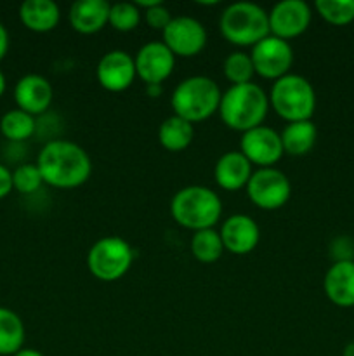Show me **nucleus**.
I'll return each instance as SVG.
<instances>
[{"label": "nucleus", "instance_id": "5701e85b", "mask_svg": "<svg viewBox=\"0 0 354 356\" xmlns=\"http://www.w3.org/2000/svg\"><path fill=\"white\" fill-rule=\"evenodd\" d=\"M24 337V323L16 312L0 306V356L16 355L23 350Z\"/></svg>", "mask_w": 354, "mask_h": 356}, {"label": "nucleus", "instance_id": "a878e982", "mask_svg": "<svg viewBox=\"0 0 354 356\" xmlns=\"http://www.w3.org/2000/svg\"><path fill=\"white\" fill-rule=\"evenodd\" d=\"M224 75L231 82V86H243V83L252 82V76L255 75L253 63L250 54L243 51H235L228 54L224 59Z\"/></svg>", "mask_w": 354, "mask_h": 356}, {"label": "nucleus", "instance_id": "1a4fd4ad", "mask_svg": "<svg viewBox=\"0 0 354 356\" xmlns=\"http://www.w3.org/2000/svg\"><path fill=\"white\" fill-rule=\"evenodd\" d=\"M253 70L257 75L266 80H280L290 73L294 65V49L287 40L267 35L266 38L255 44L250 52Z\"/></svg>", "mask_w": 354, "mask_h": 356}, {"label": "nucleus", "instance_id": "7c9ffc66", "mask_svg": "<svg viewBox=\"0 0 354 356\" xmlns=\"http://www.w3.org/2000/svg\"><path fill=\"white\" fill-rule=\"evenodd\" d=\"M12 190V172H10L6 165L0 163V200L6 198Z\"/></svg>", "mask_w": 354, "mask_h": 356}, {"label": "nucleus", "instance_id": "f704fd0d", "mask_svg": "<svg viewBox=\"0 0 354 356\" xmlns=\"http://www.w3.org/2000/svg\"><path fill=\"white\" fill-rule=\"evenodd\" d=\"M344 356H354V343H349L344 348Z\"/></svg>", "mask_w": 354, "mask_h": 356}, {"label": "nucleus", "instance_id": "c756f323", "mask_svg": "<svg viewBox=\"0 0 354 356\" xmlns=\"http://www.w3.org/2000/svg\"><path fill=\"white\" fill-rule=\"evenodd\" d=\"M144 21L148 23L149 28H153V30L163 31L169 26L170 21H172V16H170V10L167 9L163 3H158V6L144 10Z\"/></svg>", "mask_w": 354, "mask_h": 356}, {"label": "nucleus", "instance_id": "a211bd4d", "mask_svg": "<svg viewBox=\"0 0 354 356\" xmlns=\"http://www.w3.org/2000/svg\"><path fill=\"white\" fill-rule=\"evenodd\" d=\"M242 152H226L214 167V179L226 191H238L246 188L253 169Z\"/></svg>", "mask_w": 354, "mask_h": 356}, {"label": "nucleus", "instance_id": "b1692460", "mask_svg": "<svg viewBox=\"0 0 354 356\" xmlns=\"http://www.w3.org/2000/svg\"><path fill=\"white\" fill-rule=\"evenodd\" d=\"M191 254L194 256V259L203 264H212L221 259V256L224 254L221 233L215 228L194 232L191 236Z\"/></svg>", "mask_w": 354, "mask_h": 356}, {"label": "nucleus", "instance_id": "9d476101", "mask_svg": "<svg viewBox=\"0 0 354 356\" xmlns=\"http://www.w3.org/2000/svg\"><path fill=\"white\" fill-rule=\"evenodd\" d=\"M163 44L174 56L193 58L200 54L207 45V30L198 19L189 16L172 17L169 26L163 30Z\"/></svg>", "mask_w": 354, "mask_h": 356}, {"label": "nucleus", "instance_id": "4468645a", "mask_svg": "<svg viewBox=\"0 0 354 356\" xmlns=\"http://www.w3.org/2000/svg\"><path fill=\"white\" fill-rule=\"evenodd\" d=\"M97 82L108 92H124L134 83L135 61L128 52L110 51L99 59L96 70Z\"/></svg>", "mask_w": 354, "mask_h": 356}, {"label": "nucleus", "instance_id": "ddd939ff", "mask_svg": "<svg viewBox=\"0 0 354 356\" xmlns=\"http://www.w3.org/2000/svg\"><path fill=\"white\" fill-rule=\"evenodd\" d=\"M135 73L144 86H162L176 68V56L163 42H148L134 58Z\"/></svg>", "mask_w": 354, "mask_h": 356}, {"label": "nucleus", "instance_id": "412c9836", "mask_svg": "<svg viewBox=\"0 0 354 356\" xmlns=\"http://www.w3.org/2000/svg\"><path fill=\"white\" fill-rule=\"evenodd\" d=\"M280 136L285 153L292 156H302L307 155L314 148L316 139H318V129L311 120L290 122Z\"/></svg>", "mask_w": 354, "mask_h": 356}, {"label": "nucleus", "instance_id": "6e6552de", "mask_svg": "<svg viewBox=\"0 0 354 356\" xmlns=\"http://www.w3.org/2000/svg\"><path fill=\"white\" fill-rule=\"evenodd\" d=\"M246 195L250 202L262 211H276L290 200V179L274 167L257 169L246 184Z\"/></svg>", "mask_w": 354, "mask_h": 356}, {"label": "nucleus", "instance_id": "6ab92c4d", "mask_svg": "<svg viewBox=\"0 0 354 356\" xmlns=\"http://www.w3.org/2000/svg\"><path fill=\"white\" fill-rule=\"evenodd\" d=\"M110 9L106 0H78L69 9V24L76 33L94 35L110 23Z\"/></svg>", "mask_w": 354, "mask_h": 356}, {"label": "nucleus", "instance_id": "f3484780", "mask_svg": "<svg viewBox=\"0 0 354 356\" xmlns=\"http://www.w3.org/2000/svg\"><path fill=\"white\" fill-rule=\"evenodd\" d=\"M326 298L339 308L354 306V261L339 259L333 263L323 278Z\"/></svg>", "mask_w": 354, "mask_h": 356}, {"label": "nucleus", "instance_id": "473e14b6", "mask_svg": "<svg viewBox=\"0 0 354 356\" xmlns=\"http://www.w3.org/2000/svg\"><path fill=\"white\" fill-rule=\"evenodd\" d=\"M146 94L149 97H158L162 94V86H146Z\"/></svg>", "mask_w": 354, "mask_h": 356}, {"label": "nucleus", "instance_id": "0eeeda50", "mask_svg": "<svg viewBox=\"0 0 354 356\" xmlns=\"http://www.w3.org/2000/svg\"><path fill=\"white\" fill-rule=\"evenodd\" d=\"M134 261L130 243L121 236H103L87 254V268L101 282H117L127 275Z\"/></svg>", "mask_w": 354, "mask_h": 356}, {"label": "nucleus", "instance_id": "f8f14e48", "mask_svg": "<svg viewBox=\"0 0 354 356\" xmlns=\"http://www.w3.org/2000/svg\"><path fill=\"white\" fill-rule=\"evenodd\" d=\"M311 17V7L302 0H281L267 13L269 35L288 42L307 30Z\"/></svg>", "mask_w": 354, "mask_h": 356}, {"label": "nucleus", "instance_id": "2f4dec72", "mask_svg": "<svg viewBox=\"0 0 354 356\" xmlns=\"http://www.w3.org/2000/svg\"><path fill=\"white\" fill-rule=\"evenodd\" d=\"M7 51H9V33H7V28L0 23V61L6 58Z\"/></svg>", "mask_w": 354, "mask_h": 356}, {"label": "nucleus", "instance_id": "f257e3e1", "mask_svg": "<svg viewBox=\"0 0 354 356\" xmlns=\"http://www.w3.org/2000/svg\"><path fill=\"white\" fill-rule=\"evenodd\" d=\"M37 167L45 184L58 190H73L85 183L92 174V162L80 145L66 139L45 143L37 159Z\"/></svg>", "mask_w": 354, "mask_h": 356}, {"label": "nucleus", "instance_id": "9b49d317", "mask_svg": "<svg viewBox=\"0 0 354 356\" xmlns=\"http://www.w3.org/2000/svg\"><path fill=\"white\" fill-rule=\"evenodd\" d=\"M239 152L252 165H257L259 169L273 167L274 163L280 162L285 153L281 136L266 125H259L243 132L239 139Z\"/></svg>", "mask_w": 354, "mask_h": 356}, {"label": "nucleus", "instance_id": "c85d7f7f", "mask_svg": "<svg viewBox=\"0 0 354 356\" xmlns=\"http://www.w3.org/2000/svg\"><path fill=\"white\" fill-rule=\"evenodd\" d=\"M44 184L37 163H23L12 172V186L23 195H31Z\"/></svg>", "mask_w": 354, "mask_h": 356}, {"label": "nucleus", "instance_id": "423d86ee", "mask_svg": "<svg viewBox=\"0 0 354 356\" xmlns=\"http://www.w3.org/2000/svg\"><path fill=\"white\" fill-rule=\"evenodd\" d=\"M269 104L288 124L311 120L316 110L314 87L304 76L288 73L273 83Z\"/></svg>", "mask_w": 354, "mask_h": 356}, {"label": "nucleus", "instance_id": "c9c22d12", "mask_svg": "<svg viewBox=\"0 0 354 356\" xmlns=\"http://www.w3.org/2000/svg\"><path fill=\"white\" fill-rule=\"evenodd\" d=\"M3 90H6V76H3V73L0 72V96L3 94Z\"/></svg>", "mask_w": 354, "mask_h": 356}, {"label": "nucleus", "instance_id": "72a5a7b5", "mask_svg": "<svg viewBox=\"0 0 354 356\" xmlns=\"http://www.w3.org/2000/svg\"><path fill=\"white\" fill-rule=\"evenodd\" d=\"M14 356H44V355H42L40 351H37V350H31V348H23V350L17 351V353Z\"/></svg>", "mask_w": 354, "mask_h": 356}, {"label": "nucleus", "instance_id": "f03ea898", "mask_svg": "<svg viewBox=\"0 0 354 356\" xmlns=\"http://www.w3.org/2000/svg\"><path fill=\"white\" fill-rule=\"evenodd\" d=\"M269 110V96L257 83L231 86L222 94L219 115L231 131L246 132L262 125Z\"/></svg>", "mask_w": 354, "mask_h": 356}, {"label": "nucleus", "instance_id": "7ed1b4c3", "mask_svg": "<svg viewBox=\"0 0 354 356\" xmlns=\"http://www.w3.org/2000/svg\"><path fill=\"white\" fill-rule=\"evenodd\" d=\"M174 221L191 232L214 228L222 214V202L214 190L207 186H186L170 200Z\"/></svg>", "mask_w": 354, "mask_h": 356}, {"label": "nucleus", "instance_id": "bb28decb", "mask_svg": "<svg viewBox=\"0 0 354 356\" xmlns=\"http://www.w3.org/2000/svg\"><path fill=\"white\" fill-rule=\"evenodd\" d=\"M316 10L330 24L346 26L354 21V0H318Z\"/></svg>", "mask_w": 354, "mask_h": 356}, {"label": "nucleus", "instance_id": "20e7f679", "mask_svg": "<svg viewBox=\"0 0 354 356\" xmlns=\"http://www.w3.org/2000/svg\"><path fill=\"white\" fill-rule=\"evenodd\" d=\"M221 99L222 92L215 80L203 75H194L183 80L174 89L170 106L174 115L184 118L189 124H196L217 113Z\"/></svg>", "mask_w": 354, "mask_h": 356}, {"label": "nucleus", "instance_id": "39448f33", "mask_svg": "<svg viewBox=\"0 0 354 356\" xmlns=\"http://www.w3.org/2000/svg\"><path fill=\"white\" fill-rule=\"evenodd\" d=\"M221 33L236 47H253L269 35L267 13L253 2H235L226 7L219 19Z\"/></svg>", "mask_w": 354, "mask_h": 356}, {"label": "nucleus", "instance_id": "dca6fc26", "mask_svg": "<svg viewBox=\"0 0 354 356\" xmlns=\"http://www.w3.org/2000/svg\"><path fill=\"white\" fill-rule=\"evenodd\" d=\"M54 97L51 82L45 76L30 73L17 80L14 87V99L19 110L30 115H42L49 110Z\"/></svg>", "mask_w": 354, "mask_h": 356}, {"label": "nucleus", "instance_id": "aec40b11", "mask_svg": "<svg viewBox=\"0 0 354 356\" xmlns=\"http://www.w3.org/2000/svg\"><path fill=\"white\" fill-rule=\"evenodd\" d=\"M19 19L35 33H47L59 24L61 10L52 0H26L19 7Z\"/></svg>", "mask_w": 354, "mask_h": 356}, {"label": "nucleus", "instance_id": "393cba45", "mask_svg": "<svg viewBox=\"0 0 354 356\" xmlns=\"http://www.w3.org/2000/svg\"><path fill=\"white\" fill-rule=\"evenodd\" d=\"M35 131H37V120H35L33 115L26 113V111L19 110V108L9 110L0 118V132L9 141H26L28 138L35 134Z\"/></svg>", "mask_w": 354, "mask_h": 356}, {"label": "nucleus", "instance_id": "4be33fe9", "mask_svg": "<svg viewBox=\"0 0 354 356\" xmlns=\"http://www.w3.org/2000/svg\"><path fill=\"white\" fill-rule=\"evenodd\" d=\"M194 129L184 118L172 115L165 118L158 127V143L167 149V152L179 153L186 149L193 143Z\"/></svg>", "mask_w": 354, "mask_h": 356}, {"label": "nucleus", "instance_id": "cd10ccee", "mask_svg": "<svg viewBox=\"0 0 354 356\" xmlns=\"http://www.w3.org/2000/svg\"><path fill=\"white\" fill-rule=\"evenodd\" d=\"M141 17L142 13L132 2L113 3L110 9V24L121 33L135 30L141 23Z\"/></svg>", "mask_w": 354, "mask_h": 356}, {"label": "nucleus", "instance_id": "2eb2a0df", "mask_svg": "<svg viewBox=\"0 0 354 356\" xmlns=\"http://www.w3.org/2000/svg\"><path fill=\"white\" fill-rule=\"evenodd\" d=\"M219 233H221L224 250L235 256L250 254L259 245L260 240L259 226L246 214H235L226 219Z\"/></svg>", "mask_w": 354, "mask_h": 356}]
</instances>
